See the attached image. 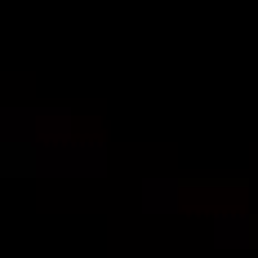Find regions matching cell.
Here are the masks:
<instances>
[{
    "instance_id": "cell-3",
    "label": "cell",
    "mask_w": 258,
    "mask_h": 258,
    "mask_svg": "<svg viewBox=\"0 0 258 258\" xmlns=\"http://www.w3.org/2000/svg\"><path fill=\"white\" fill-rule=\"evenodd\" d=\"M178 178H143V209L147 214H174L178 209Z\"/></svg>"
},
{
    "instance_id": "cell-4",
    "label": "cell",
    "mask_w": 258,
    "mask_h": 258,
    "mask_svg": "<svg viewBox=\"0 0 258 258\" xmlns=\"http://www.w3.org/2000/svg\"><path fill=\"white\" fill-rule=\"evenodd\" d=\"M0 156H5V174H40V152H36L31 143L9 138Z\"/></svg>"
},
{
    "instance_id": "cell-2",
    "label": "cell",
    "mask_w": 258,
    "mask_h": 258,
    "mask_svg": "<svg viewBox=\"0 0 258 258\" xmlns=\"http://www.w3.org/2000/svg\"><path fill=\"white\" fill-rule=\"evenodd\" d=\"M254 227H258V218H249V214H214L209 218V232H214L218 249H245V245H254Z\"/></svg>"
},
{
    "instance_id": "cell-1",
    "label": "cell",
    "mask_w": 258,
    "mask_h": 258,
    "mask_svg": "<svg viewBox=\"0 0 258 258\" xmlns=\"http://www.w3.org/2000/svg\"><path fill=\"white\" fill-rule=\"evenodd\" d=\"M40 174L53 178H103L107 174V143H62L53 152H40Z\"/></svg>"
}]
</instances>
